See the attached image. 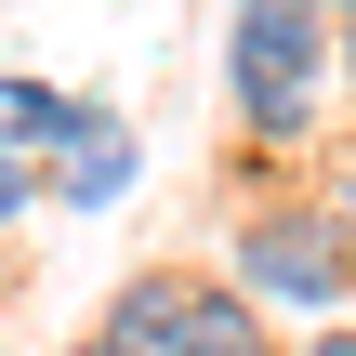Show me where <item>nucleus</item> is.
<instances>
[{
  "instance_id": "1",
  "label": "nucleus",
  "mask_w": 356,
  "mask_h": 356,
  "mask_svg": "<svg viewBox=\"0 0 356 356\" xmlns=\"http://www.w3.org/2000/svg\"><path fill=\"white\" fill-rule=\"evenodd\" d=\"M330 26H343L330 0H238L225 79H238V119H251V132H304V92H317Z\"/></svg>"
},
{
  "instance_id": "2",
  "label": "nucleus",
  "mask_w": 356,
  "mask_h": 356,
  "mask_svg": "<svg viewBox=\"0 0 356 356\" xmlns=\"http://www.w3.org/2000/svg\"><path fill=\"white\" fill-rule=\"evenodd\" d=\"M238 264H251V291H277V304H330V291L356 277L330 225H251V238H238Z\"/></svg>"
},
{
  "instance_id": "3",
  "label": "nucleus",
  "mask_w": 356,
  "mask_h": 356,
  "mask_svg": "<svg viewBox=\"0 0 356 356\" xmlns=\"http://www.w3.org/2000/svg\"><path fill=\"white\" fill-rule=\"evenodd\" d=\"M92 343L106 356H198V291H185V277H132Z\"/></svg>"
},
{
  "instance_id": "4",
  "label": "nucleus",
  "mask_w": 356,
  "mask_h": 356,
  "mask_svg": "<svg viewBox=\"0 0 356 356\" xmlns=\"http://www.w3.org/2000/svg\"><path fill=\"white\" fill-rule=\"evenodd\" d=\"M53 145H66V159H53V198H66V211H106V198L132 185V132H119V119H92V106H79Z\"/></svg>"
},
{
  "instance_id": "5",
  "label": "nucleus",
  "mask_w": 356,
  "mask_h": 356,
  "mask_svg": "<svg viewBox=\"0 0 356 356\" xmlns=\"http://www.w3.org/2000/svg\"><path fill=\"white\" fill-rule=\"evenodd\" d=\"M198 356H264V330H251L238 291H198Z\"/></svg>"
},
{
  "instance_id": "6",
  "label": "nucleus",
  "mask_w": 356,
  "mask_h": 356,
  "mask_svg": "<svg viewBox=\"0 0 356 356\" xmlns=\"http://www.w3.org/2000/svg\"><path fill=\"white\" fill-rule=\"evenodd\" d=\"M26 132H66V106L40 79H0V145H26Z\"/></svg>"
},
{
  "instance_id": "7",
  "label": "nucleus",
  "mask_w": 356,
  "mask_h": 356,
  "mask_svg": "<svg viewBox=\"0 0 356 356\" xmlns=\"http://www.w3.org/2000/svg\"><path fill=\"white\" fill-rule=\"evenodd\" d=\"M13 211H26V172H13V159H0V225H13Z\"/></svg>"
},
{
  "instance_id": "8",
  "label": "nucleus",
  "mask_w": 356,
  "mask_h": 356,
  "mask_svg": "<svg viewBox=\"0 0 356 356\" xmlns=\"http://www.w3.org/2000/svg\"><path fill=\"white\" fill-rule=\"evenodd\" d=\"M304 356H356V330H330V343H304Z\"/></svg>"
},
{
  "instance_id": "9",
  "label": "nucleus",
  "mask_w": 356,
  "mask_h": 356,
  "mask_svg": "<svg viewBox=\"0 0 356 356\" xmlns=\"http://www.w3.org/2000/svg\"><path fill=\"white\" fill-rule=\"evenodd\" d=\"M343 264H356V185H343Z\"/></svg>"
},
{
  "instance_id": "10",
  "label": "nucleus",
  "mask_w": 356,
  "mask_h": 356,
  "mask_svg": "<svg viewBox=\"0 0 356 356\" xmlns=\"http://www.w3.org/2000/svg\"><path fill=\"white\" fill-rule=\"evenodd\" d=\"M343 66H356V0H343Z\"/></svg>"
},
{
  "instance_id": "11",
  "label": "nucleus",
  "mask_w": 356,
  "mask_h": 356,
  "mask_svg": "<svg viewBox=\"0 0 356 356\" xmlns=\"http://www.w3.org/2000/svg\"><path fill=\"white\" fill-rule=\"evenodd\" d=\"M79 356H106V343H79Z\"/></svg>"
}]
</instances>
